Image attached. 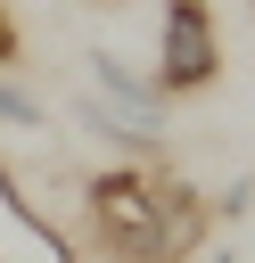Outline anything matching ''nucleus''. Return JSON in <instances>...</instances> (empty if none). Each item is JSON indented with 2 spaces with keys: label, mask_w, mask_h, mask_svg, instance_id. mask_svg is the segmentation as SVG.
Segmentation results:
<instances>
[{
  "label": "nucleus",
  "mask_w": 255,
  "mask_h": 263,
  "mask_svg": "<svg viewBox=\"0 0 255 263\" xmlns=\"http://www.w3.org/2000/svg\"><path fill=\"white\" fill-rule=\"evenodd\" d=\"M90 222H99L107 263H189L214 214L189 181H165L148 164H107L90 173Z\"/></svg>",
  "instance_id": "obj_1"
},
{
  "label": "nucleus",
  "mask_w": 255,
  "mask_h": 263,
  "mask_svg": "<svg viewBox=\"0 0 255 263\" xmlns=\"http://www.w3.org/2000/svg\"><path fill=\"white\" fill-rule=\"evenodd\" d=\"M74 115L99 132V140H115V148H140V156H156L165 148V90H156V74H140V66H123L115 49H82V90H74Z\"/></svg>",
  "instance_id": "obj_2"
},
{
  "label": "nucleus",
  "mask_w": 255,
  "mask_h": 263,
  "mask_svg": "<svg viewBox=\"0 0 255 263\" xmlns=\"http://www.w3.org/2000/svg\"><path fill=\"white\" fill-rule=\"evenodd\" d=\"M222 74V25L206 0H165L156 16V90L165 99H189Z\"/></svg>",
  "instance_id": "obj_3"
},
{
  "label": "nucleus",
  "mask_w": 255,
  "mask_h": 263,
  "mask_svg": "<svg viewBox=\"0 0 255 263\" xmlns=\"http://www.w3.org/2000/svg\"><path fill=\"white\" fill-rule=\"evenodd\" d=\"M0 263H74V238L16 189L8 164H0Z\"/></svg>",
  "instance_id": "obj_4"
},
{
  "label": "nucleus",
  "mask_w": 255,
  "mask_h": 263,
  "mask_svg": "<svg viewBox=\"0 0 255 263\" xmlns=\"http://www.w3.org/2000/svg\"><path fill=\"white\" fill-rule=\"evenodd\" d=\"M0 123H16V132H49V107H41L25 82H8V74H0Z\"/></svg>",
  "instance_id": "obj_5"
},
{
  "label": "nucleus",
  "mask_w": 255,
  "mask_h": 263,
  "mask_svg": "<svg viewBox=\"0 0 255 263\" xmlns=\"http://www.w3.org/2000/svg\"><path fill=\"white\" fill-rule=\"evenodd\" d=\"M8 66H25V33H16V16H8V0H0V74Z\"/></svg>",
  "instance_id": "obj_6"
},
{
  "label": "nucleus",
  "mask_w": 255,
  "mask_h": 263,
  "mask_svg": "<svg viewBox=\"0 0 255 263\" xmlns=\"http://www.w3.org/2000/svg\"><path fill=\"white\" fill-rule=\"evenodd\" d=\"M90 8H115V0H90Z\"/></svg>",
  "instance_id": "obj_7"
}]
</instances>
